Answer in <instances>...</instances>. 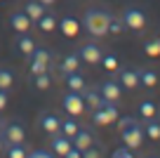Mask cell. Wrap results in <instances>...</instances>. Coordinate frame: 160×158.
Here are the masks:
<instances>
[{"instance_id":"8fae6325","label":"cell","mask_w":160,"mask_h":158,"mask_svg":"<svg viewBox=\"0 0 160 158\" xmlns=\"http://www.w3.org/2000/svg\"><path fill=\"white\" fill-rule=\"evenodd\" d=\"M10 26L14 33H28V29L33 26V19L24 10H19V12H12L10 14Z\"/></svg>"},{"instance_id":"e575fe53","label":"cell","mask_w":160,"mask_h":158,"mask_svg":"<svg viewBox=\"0 0 160 158\" xmlns=\"http://www.w3.org/2000/svg\"><path fill=\"white\" fill-rule=\"evenodd\" d=\"M99 156H101V149H94V144L82 151V158H99Z\"/></svg>"},{"instance_id":"9c48e42d","label":"cell","mask_w":160,"mask_h":158,"mask_svg":"<svg viewBox=\"0 0 160 158\" xmlns=\"http://www.w3.org/2000/svg\"><path fill=\"white\" fill-rule=\"evenodd\" d=\"M71 146H73V139L71 137H66V134H61V132L50 134V151L54 153V156L66 158V153H68Z\"/></svg>"},{"instance_id":"9a60e30c","label":"cell","mask_w":160,"mask_h":158,"mask_svg":"<svg viewBox=\"0 0 160 158\" xmlns=\"http://www.w3.org/2000/svg\"><path fill=\"white\" fill-rule=\"evenodd\" d=\"M78 64H80V57L75 55V52H68V55H64L59 59V64H57V71H59V76L64 78V76L73 73V71H78Z\"/></svg>"},{"instance_id":"277c9868","label":"cell","mask_w":160,"mask_h":158,"mask_svg":"<svg viewBox=\"0 0 160 158\" xmlns=\"http://www.w3.org/2000/svg\"><path fill=\"white\" fill-rule=\"evenodd\" d=\"M50 64H52V52H50L47 47H35V50H33V55L28 57V69H31V76L50 71Z\"/></svg>"},{"instance_id":"4dcf8cb0","label":"cell","mask_w":160,"mask_h":158,"mask_svg":"<svg viewBox=\"0 0 160 158\" xmlns=\"http://www.w3.org/2000/svg\"><path fill=\"white\" fill-rule=\"evenodd\" d=\"M14 85V73L10 69H0V90H10Z\"/></svg>"},{"instance_id":"5bb4252c","label":"cell","mask_w":160,"mask_h":158,"mask_svg":"<svg viewBox=\"0 0 160 158\" xmlns=\"http://www.w3.org/2000/svg\"><path fill=\"white\" fill-rule=\"evenodd\" d=\"M99 92L104 97V102H120V94H122V87H120L118 80H104L99 85Z\"/></svg>"},{"instance_id":"4fadbf2b","label":"cell","mask_w":160,"mask_h":158,"mask_svg":"<svg viewBox=\"0 0 160 158\" xmlns=\"http://www.w3.org/2000/svg\"><path fill=\"white\" fill-rule=\"evenodd\" d=\"M38 125H40L42 132L54 134V132H59V128H61V118H59V116H54V113H50V111H45V113L38 116Z\"/></svg>"},{"instance_id":"f546056e","label":"cell","mask_w":160,"mask_h":158,"mask_svg":"<svg viewBox=\"0 0 160 158\" xmlns=\"http://www.w3.org/2000/svg\"><path fill=\"white\" fill-rule=\"evenodd\" d=\"M99 64L104 66L106 71H118V57H115L113 52H104V57H101Z\"/></svg>"},{"instance_id":"5b68a950","label":"cell","mask_w":160,"mask_h":158,"mask_svg":"<svg viewBox=\"0 0 160 158\" xmlns=\"http://www.w3.org/2000/svg\"><path fill=\"white\" fill-rule=\"evenodd\" d=\"M2 142H5V146L7 144H21V142H26V128L19 123V120H7L5 125H2Z\"/></svg>"},{"instance_id":"d6986e66","label":"cell","mask_w":160,"mask_h":158,"mask_svg":"<svg viewBox=\"0 0 160 158\" xmlns=\"http://www.w3.org/2000/svg\"><path fill=\"white\" fill-rule=\"evenodd\" d=\"M24 12H26V14L31 17V19H33V24H35V21H38L40 17L45 14L47 10H45V5H42L40 0H26V5H24Z\"/></svg>"},{"instance_id":"f1b7e54d","label":"cell","mask_w":160,"mask_h":158,"mask_svg":"<svg viewBox=\"0 0 160 158\" xmlns=\"http://www.w3.org/2000/svg\"><path fill=\"white\" fill-rule=\"evenodd\" d=\"M33 85H35V90H50L52 87L50 71H45V73H35L33 76Z\"/></svg>"},{"instance_id":"cb8c5ba5","label":"cell","mask_w":160,"mask_h":158,"mask_svg":"<svg viewBox=\"0 0 160 158\" xmlns=\"http://www.w3.org/2000/svg\"><path fill=\"white\" fill-rule=\"evenodd\" d=\"M2 153H5L7 158H26L28 156V149H26V144H7V149H2Z\"/></svg>"},{"instance_id":"8d00e7d4","label":"cell","mask_w":160,"mask_h":158,"mask_svg":"<svg viewBox=\"0 0 160 158\" xmlns=\"http://www.w3.org/2000/svg\"><path fill=\"white\" fill-rule=\"evenodd\" d=\"M40 3H42V5H45V7H50V5H54L57 0H40Z\"/></svg>"},{"instance_id":"ac0fdd59","label":"cell","mask_w":160,"mask_h":158,"mask_svg":"<svg viewBox=\"0 0 160 158\" xmlns=\"http://www.w3.org/2000/svg\"><path fill=\"white\" fill-rule=\"evenodd\" d=\"M14 45H17V50H19L24 57H31V55H33V50H35V40L31 38L28 33H17Z\"/></svg>"},{"instance_id":"7402d4cb","label":"cell","mask_w":160,"mask_h":158,"mask_svg":"<svg viewBox=\"0 0 160 158\" xmlns=\"http://www.w3.org/2000/svg\"><path fill=\"white\" fill-rule=\"evenodd\" d=\"M158 85V73L151 69H139V87H155Z\"/></svg>"},{"instance_id":"83f0119b","label":"cell","mask_w":160,"mask_h":158,"mask_svg":"<svg viewBox=\"0 0 160 158\" xmlns=\"http://www.w3.org/2000/svg\"><path fill=\"white\" fill-rule=\"evenodd\" d=\"M144 52L146 57H160V35H153L144 43Z\"/></svg>"},{"instance_id":"d6a6232c","label":"cell","mask_w":160,"mask_h":158,"mask_svg":"<svg viewBox=\"0 0 160 158\" xmlns=\"http://www.w3.org/2000/svg\"><path fill=\"white\" fill-rule=\"evenodd\" d=\"M111 156H113V158H132V156H134V151H132L130 146H120V149H113Z\"/></svg>"},{"instance_id":"30bf717a","label":"cell","mask_w":160,"mask_h":158,"mask_svg":"<svg viewBox=\"0 0 160 158\" xmlns=\"http://www.w3.org/2000/svg\"><path fill=\"white\" fill-rule=\"evenodd\" d=\"M122 90H137L139 87V69H118V78Z\"/></svg>"},{"instance_id":"ba28073f","label":"cell","mask_w":160,"mask_h":158,"mask_svg":"<svg viewBox=\"0 0 160 158\" xmlns=\"http://www.w3.org/2000/svg\"><path fill=\"white\" fill-rule=\"evenodd\" d=\"M78 57H80V61H85V64H99L101 57H104V50L97 43H82L80 50H78Z\"/></svg>"},{"instance_id":"e0dca14e","label":"cell","mask_w":160,"mask_h":158,"mask_svg":"<svg viewBox=\"0 0 160 158\" xmlns=\"http://www.w3.org/2000/svg\"><path fill=\"white\" fill-rule=\"evenodd\" d=\"M82 99H85V106L87 109H99V106H104V97H101V92H99V87H87L85 85V90H82Z\"/></svg>"},{"instance_id":"ffe728a7","label":"cell","mask_w":160,"mask_h":158,"mask_svg":"<svg viewBox=\"0 0 160 158\" xmlns=\"http://www.w3.org/2000/svg\"><path fill=\"white\" fill-rule=\"evenodd\" d=\"M64 80H66V87L68 90H73V92H82L85 90V78L78 73V71H73V73H68V76H64Z\"/></svg>"},{"instance_id":"1f68e13d","label":"cell","mask_w":160,"mask_h":158,"mask_svg":"<svg viewBox=\"0 0 160 158\" xmlns=\"http://www.w3.org/2000/svg\"><path fill=\"white\" fill-rule=\"evenodd\" d=\"M28 158H54V153H52L50 149H31Z\"/></svg>"},{"instance_id":"44dd1931","label":"cell","mask_w":160,"mask_h":158,"mask_svg":"<svg viewBox=\"0 0 160 158\" xmlns=\"http://www.w3.org/2000/svg\"><path fill=\"white\" fill-rule=\"evenodd\" d=\"M35 26H38L42 33H52V31L57 29V17L52 14V12H45V14H42L38 21H35Z\"/></svg>"},{"instance_id":"74e56055","label":"cell","mask_w":160,"mask_h":158,"mask_svg":"<svg viewBox=\"0 0 160 158\" xmlns=\"http://www.w3.org/2000/svg\"><path fill=\"white\" fill-rule=\"evenodd\" d=\"M2 149H5V142H2V134H0V153H2Z\"/></svg>"},{"instance_id":"484cf974","label":"cell","mask_w":160,"mask_h":158,"mask_svg":"<svg viewBox=\"0 0 160 158\" xmlns=\"http://www.w3.org/2000/svg\"><path fill=\"white\" fill-rule=\"evenodd\" d=\"M139 116H141L144 120L155 118V116H158V106H155V102H151V99H144V102L139 104Z\"/></svg>"},{"instance_id":"d4e9b609","label":"cell","mask_w":160,"mask_h":158,"mask_svg":"<svg viewBox=\"0 0 160 158\" xmlns=\"http://www.w3.org/2000/svg\"><path fill=\"white\" fill-rule=\"evenodd\" d=\"M144 134L148 139H153V142H160V120L148 118V120H146V125H144Z\"/></svg>"},{"instance_id":"d590c367","label":"cell","mask_w":160,"mask_h":158,"mask_svg":"<svg viewBox=\"0 0 160 158\" xmlns=\"http://www.w3.org/2000/svg\"><path fill=\"white\" fill-rule=\"evenodd\" d=\"M7 99H10V90H0V109L7 106Z\"/></svg>"},{"instance_id":"3957f363","label":"cell","mask_w":160,"mask_h":158,"mask_svg":"<svg viewBox=\"0 0 160 158\" xmlns=\"http://www.w3.org/2000/svg\"><path fill=\"white\" fill-rule=\"evenodd\" d=\"M118 116H120L118 102H104V106H99V109L92 111V123L99 125V128H106V125L115 123Z\"/></svg>"},{"instance_id":"52a82bcc","label":"cell","mask_w":160,"mask_h":158,"mask_svg":"<svg viewBox=\"0 0 160 158\" xmlns=\"http://www.w3.org/2000/svg\"><path fill=\"white\" fill-rule=\"evenodd\" d=\"M120 137H122V142H125V146H130L132 151H137V149L144 144V128H141L139 123H132V125H127L125 130H120Z\"/></svg>"},{"instance_id":"7c38bea8","label":"cell","mask_w":160,"mask_h":158,"mask_svg":"<svg viewBox=\"0 0 160 158\" xmlns=\"http://www.w3.org/2000/svg\"><path fill=\"white\" fill-rule=\"evenodd\" d=\"M57 26H59V33L64 35V38H75V35H78V31H80L78 19H75V17H71V14H64L61 19H57Z\"/></svg>"},{"instance_id":"836d02e7","label":"cell","mask_w":160,"mask_h":158,"mask_svg":"<svg viewBox=\"0 0 160 158\" xmlns=\"http://www.w3.org/2000/svg\"><path fill=\"white\" fill-rule=\"evenodd\" d=\"M132 123H134V116H122V118L118 116V132H120V130H125L127 125H132Z\"/></svg>"},{"instance_id":"2e32d148","label":"cell","mask_w":160,"mask_h":158,"mask_svg":"<svg viewBox=\"0 0 160 158\" xmlns=\"http://www.w3.org/2000/svg\"><path fill=\"white\" fill-rule=\"evenodd\" d=\"M92 144H94V134H92V130H90V128H82V125H80V130L73 134V146H75V149H80V153H82L85 149H90Z\"/></svg>"},{"instance_id":"603a6c76","label":"cell","mask_w":160,"mask_h":158,"mask_svg":"<svg viewBox=\"0 0 160 158\" xmlns=\"http://www.w3.org/2000/svg\"><path fill=\"white\" fill-rule=\"evenodd\" d=\"M80 130V123L75 120V116H68V118H64L61 120V128H59V132L61 134H66V137H71L73 139V134Z\"/></svg>"},{"instance_id":"4316f807","label":"cell","mask_w":160,"mask_h":158,"mask_svg":"<svg viewBox=\"0 0 160 158\" xmlns=\"http://www.w3.org/2000/svg\"><path fill=\"white\" fill-rule=\"evenodd\" d=\"M125 31H127V26H125V21H122V17H120V14H111V19H108V33L122 35Z\"/></svg>"},{"instance_id":"8992f818","label":"cell","mask_w":160,"mask_h":158,"mask_svg":"<svg viewBox=\"0 0 160 158\" xmlns=\"http://www.w3.org/2000/svg\"><path fill=\"white\" fill-rule=\"evenodd\" d=\"M61 106H64V111H66L68 116H75V118H78V116H82V113L87 111L82 94H80V92H73V90L64 94V99H61Z\"/></svg>"},{"instance_id":"7a4b0ae2","label":"cell","mask_w":160,"mask_h":158,"mask_svg":"<svg viewBox=\"0 0 160 158\" xmlns=\"http://www.w3.org/2000/svg\"><path fill=\"white\" fill-rule=\"evenodd\" d=\"M122 21H125L127 31H134V33H139V31L146 29V24H148V17H146V12L141 10V7H134V5H127L125 10H122Z\"/></svg>"},{"instance_id":"6da1fadb","label":"cell","mask_w":160,"mask_h":158,"mask_svg":"<svg viewBox=\"0 0 160 158\" xmlns=\"http://www.w3.org/2000/svg\"><path fill=\"white\" fill-rule=\"evenodd\" d=\"M108 19H111V12L106 7H87L85 14H82V26L90 35L104 38V35H108Z\"/></svg>"}]
</instances>
